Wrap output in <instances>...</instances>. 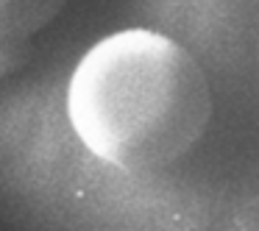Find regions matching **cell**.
Segmentation results:
<instances>
[{
	"instance_id": "1",
	"label": "cell",
	"mask_w": 259,
	"mask_h": 231,
	"mask_svg": "<svg viewBox=\"0 0 259 231\" xmlns=\"http://www.w3.org/2000/svg\"><path fill=\"white\" fill-rule=\"evenodd\" d=\"M73 134L123 173H153L206 131L212 92L201 64L176 39L125 28L98 39L67 84Z\"/></svg>"
},
{
	"instance_id": "2",
	"label": "cell",
	"mask_w": 259,
	"mask_h": 231,
	"mask_svg": "<svg viewBox=\"0 0 259 231\" xmlns=\"http://www.w3.org/2000/svg\"><path fill=\"white\" fill-rule=\"evenodd\" d=\"M67 0H0V42L34 45V36L62 14Z\"/></svg>"
},
{
	"instance_id": "3",
	"label": "cell",
	"mask_w": 259,
	"mask_h": 231,
	"mask_svg": "<svg viewBox=\"0 0 259 231\" xmlns=\"http://www.w3.org/2000/svg\"><path fill=\"white\" fill-rule=\"evenodd\" d=\"M34 45H20V42H0V78L17 73L25 62L31 59Z\"/></svg>"
}]
</instances>
